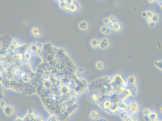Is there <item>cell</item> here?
<instances>
[{"label": "cell", "instance_id": "cell-19", "mask_svg": "<svg viewBox=\"0 0 162 121\" xmlns=\"http://www.w3.org/2000/svg\"><path fill=\"white\" fill-rule=\"evenodd\" d=\"M32 33L33 35L34 36H35L38 35L40 34L39 30H38V28H36V27L33 28L32 29Z\"/></svg>", "mask_w": 162, "mask_h": 121}, {"label": "cell", "instance_id": "cell-4", "mask_svg": "<svg viewBox=\"0 0 162 121\" xmlns=\"http://www.w3.org/2000/svg\"><path fill=\"white\" fill-rule=\"evenodd\" d=\"M109 99L114 103H117L119 101L121 100L120 97V93L114 91L113 93L108 96Z\"/></svg>", "mask_w": 162, "mask_h": 121}, {"label": "cell", "instance_id": "cell-17", "mask_svg": "<svg viewBox=\"0 0 162 121\" xmlns=\"http://www.w3.org/2000/svg\"><path fill=\"white\" fill-rule=\"evenodd\" d=\"M96 68L99 70H102L104 68V64L102 61H98L96 63Z\"/></svg>", "mask_w": 162, "mask_h": 121}, {"label": "cell", "instance_id": "cell-25", "mask_svg": "<svg viewBox=\"0 0 162 121\" xmlns=\"http://www.w3.org/2000/svg\"><path fill=\"white\" fill-rule=\"evenodd\" d=\"M97 121H109L108 119L105 117H100L97 120Z\"/></svg>", "mask_w": 162, "mask_h": 121}, {"label": "cell", "instance_id": "cell-1", "mask_svg": "<svg viewBox=\"0 0 162 121\" xmlns=\"http://www.w3.org/2000/svg\"><path fill=\"white\" fill-rule=\"evenodd\" d=\"M129 103V109L128 111L133 116L137 117L140 112L141 107L139 103L135 99H131Z\"/></svg>", "mask_w": 162, "mask_h": 121}, {"label": "cell", "instance_id": "cell-22", "mask_svg": "<svg viewBox=\"0 0 162 121\" xmlns=\"http://www.w3.org/2000/svg\"><path fill=\"white\" fill-rule=\"evenodd\" d=\"M110 21L111 23H113V24H114L116 22H117V21L116 18L115 16L114 15H111L110 16L109 18Z\"/></svg>", "mask_w": 162, "mask_h": 121}, {"label": "cell", "instance_id": "cell-30", "mask_svg": "<svg viewBox=\"0 0 162 121\" xmlns=\"http://www.w3.org/2000/svg\"><path fill=\"white\" fill-rule=\"evenodd\" d=\"M159 121H162V119H159Z\"/></svg>", "mask_w": 162, "mask_h": 121}, {"label": "cell", "instance_id": "cell-15", "mask_svg": "<svg viewBox=\"0 0 162 121\" xmlns=\"http://www.w3.org/2000/svg\"><path fill=\"white\" fill-rule=\"evenodd\" d=\"M151 108L149 107H145L142 110V114L143 116L144 115H149L151 114V112H152Z\"/></svg>", "mask_w": 162, "mask_h": 121}, {"label": "cell", "instance_id": "cell-8", "mask_svg": "<svg viewBox=\"0 0 162 121\" xmlns=\"http://www.w3.org/2000/svg\"><path fill=\"white\" fill-rule=\"evenodd\" d=\"M109 39L106 38H102L100 41L99 48L101 49H105L109 47Z\"/></svg>", "mask_w": 162, "mask_h": 121}, {"label": "cell", "instance_id": "cell-3", "mask_svg": "<svg viewBox=\"0 0 162 121\" xmlns=\"http://www.w3.org/2000/svg\"><path fill=\"white\" fill-rule=\"evenodd\" d=\"M119 109L121 112L128 111L129 109V103L127 101L120 100L117 103Z\"/></svg>", "mask_w": 162, "mask_h": 121}, {"label": "cell", "instance_id": "cell-14", "mask_svg": "<svg viewBox=\"0 0 162 121\" xmlns=\"http://www.w3.org/2000/svg\"><path fill=\"white\" fill-rule=\"evenodd\" d=\"M121 29V25L120 23L117 21L114 24L112 29L114 31H118L120 30Z\"/></svg>", "mask_w": 162, "mask_h": 121}, {"label": "cell", "instance_id": "cell-12", "mask_svg": "<svg viewBox=\"0 0 162 121\" xmlns=\"http://www.w3.org/2000/svg\"><path fill=\"white\" fill-rule=\"evenodd\" d=\"M99 44H100V41L96 38L93 39L90 41L91 46H92V47L95 49L98 48V47H99Z\"/></svg>", "mask_w": 162, "mask_h": 121}, {"label": "cell", "instance_id": "cell-20", "mask_svg": "<svg viewBox=\"0 0 162 121\" xmlns=\"http://www.w3.org/2000/svg\"><path fill=\"white\" fill-rule=\"evenodd\" d=\"M146 14H147V17L148 18H151V19L153 16L155 14V13L153 11L151 10H148L146 12Z\"/></svg>", "mask_w": 162, "mask_h": 121}, {"label": "cell", "instance_id": "cell-16", "mask_svg": "<svg viewBox=\"0 0 162 121\" xmlns=\"http://www.w3.org/2000/svg\"><path fill=\"white\" fill-rule=\"evenodd\" d=\"M154 64L156 68L162 71V59L155 61Z\"/></svg>", "mask_w": 162, "mask_h": 121}, {"label": "cell", "instance_id": "cell-7", "mask_svg": "<svg viewBox=\"0 0 162 121\" xmlns=\"http://www.w3.org/2000/svg\"><path fill=\"white\" fill-rule=\"evenodd\" d=\"M101 94L98 92L95 91H93L92 93L90 95L91 101L94 103L97 104L99 102Z\"/></svg>", "mask_w": 162, "mask_h": 121}, {"label": "cell", "instance_id": "cell-21", "mask_svg": "<svg viewBox=\"0 0 162 121\" xmlns=\"http://www.w3.org/2000/svg\"><path fill=\"white\" fill-rule=\"evenodd\" d=\"M124 121H139L137 116L134 117L131 116L129 118H128L127 119Z\"/></svg>", "mask_w": 162, "mask_h": 121}, {"label": "cell", "instance_id": "cell-11", "mask_svg": "<svg viewBox=\"0 0 162 121\" xmlns=\"http://www.w3.org/2000/svg\"><path fill=\"white\" fill-rule=\"evenodd\" d=\"M149 116L151 121H155L158 119V113L155 111H152Z\"/></svg>", "mask_w": 162, "mask_h": 121}, {"label": "cell", "instance_id": "cell-5", "mask_svg": "<svg viewBox=\"0 0 162 121\" xmlns=\"http://www.w3.org/2000/svg\"><path fill=\"white\" fill-rule=\"evenodd\" d=\"M89 117L91 119L93 120H97L101 117L100 112L96 109H92L91 110L89 114Z\"/></svg>", "mask_w": 162, "mask_h": 121}, {"label": "cell", "instance_id": "cell-23", "mask_svg": "<svg viewBox=\"0 0 162 121\" xmlns=\"http://www.w3.org/2000/svg\"><path fill=\"white\" fill-rule=\"evenodd\" d=\"M103 22H104V24H105V25L107 26H109L110 24L111 23V21H110L109 18H105L103 19Z\"/></svg>", "mask_w": 162, "mask_h": 121}, {"label": "cell", "instance_id": "cell-27", "mask_svg": "<svg viewBox=\"0 0 162 121\" xmlns=\"http://www.w3.org/2000/svg\"><path fill=\"white\" fill-rule=\"evenodd\" d=\"M153 22L152 21V19L151 18H148L147 19V22L148 24H150L151 22Z\"/></svg>", "mask_w": 162, "mask_h": 121}, {"label": "cell", "instance_id": "cell-2", "mask_svg": "<svg viewBox=\"0 0 162 121\" xmlns=\"http://www.w3.org/2000/svg\"><path fill=\"white\" fill-rule=\"evenodd\" d=\"M131 96H133L132 94L129 89H125L120 93L121 100L127 101Z\"/></svg>", "mask_w": 162, "mask_h": 121}, {"label": "cell", "instance_id": "cell-29", "mask_svg": "<svg viewBox=\"0 0 162 121\" xmlns=\"http://www.w3.org/2000/svg\"><path fill=\"white\" fill-rule=\"evenodd\" d=\"M160 112L161 113V114H162V106L160 107Z\"/></svg>", "mask_w": 162, "mask_h": 121}, {"label": "cell", "instance_id": "cell-18", "mask_svg": "<svg viewBox=\"0 0 162 121\" xmlns=\"http://www.w3.org/2000/svg\"><path fill=\"white\" fill-rule=\"evenodd\" d=\"M152 21L154 23H156L158 21L159 19V15L157 14H155L151 18Z\"/></svg>", "mask_w": 162, "mask_h": 121}, {"label": "cell", "instance_id": "cell-31", "mask_svg": "<svg viewBox=\"0 0 162 121\" xmlns=\"http://www.w3.org/2000/svg\"><path fill=\"white\" fill-rule=\"evenodd\" d=\"M159 119H158V120H156V121H159Z\"/></svg>", "mask_w": 162, "mask_h": 121}, {"label": "cell", "instance_id": "cell-24", "mask_svg": "<svg viewBox=\"0 0 162 121\" xmlns=\"http://www.w3.org/2000/svg\"><path fill=\"white\" fill-rule=\"evenodd\" d=\"M143 119L144 121H151L149 115H144V116H143Z\"/></svg>", "mask_w": 162, "mask_h": 121}, {"label": "cell", "instance_id": "cell-28", "mask_svg": "<svg viewBox=\"0 0 162 121\" xmlns=\"http://www.w3.org/2000/svg\"><path fill=\"white\" fill-rule=\"evenodd\" d=\"M148 24L151 27H153L155 25V23H154V22H152L150 23V24Z\"/></svg>", "mask_w": 162, "mask_h": 121}, {"label": "cell", "instance_id": "cell-10", "mask_svg": "<svg viewBox=\"0 0 162 121\" xmlns=\"http://www.w3.org/2000/svg\"><path fill=\"white\" fill-rule=\"evenodd\" d=\"M100 30L102 33L105 35H109L111 32V28L106 25L101 26Z\"/></svg>", "mask_w": 162, "mask_h": 121}, {"label": "cell", "instance_id": "cell-6", "mask_svg": "<svg viewBox=\"0 0 162 121\" xmlns=\"http://www.w3.org/2000/svg\"><path fill=\"white\" fill-rule=\"evenodd\" d=\"M121 111L119 109L118 107L117 106V103H113L111 108H110L109 111V114L111 115H116L120 113Z\"/></svg>", "mask_w": 162, "mask_h": 121}, {"label": "cell", "instance_id": "cell-9", "mask_svg": "<svg viewBox=\"0 0 162 121\" xmlns=\"http://www.w3.org/2000/svg\"><path fill=\"white\" fill-rule=\"evenodd\" d=\"M119 116L122 121H124L131 116H132L128 111H122L119 114Z\"/></svg>", "mask_w": 162, "mask_h": 121}, {"label": "cell", "instance_id": "cell-13", "mask_svg": "<svg viewBox=\"0 0 162 121\" xmlns=\"http://www.w3.org/2000/svg\"><path fill=\"white\" fill-rule=\"evenodd\" d=\"M79 27L81 30H85L88 28V24L86 21H82L79 23Z\"/></svg>", "mask_w": 162, "mask_h": 121}, {"label": "cell", "instance_id": "cell-26", "mask_svg": "<svg viewBox=\"0 0 162 121\" xmlns=\"http://www.w3.org/2000/svg\"><path fill=\"white\" fill-rule=\"evenodd\" d=\"M142 15L143 17H147V14H146V12H144L142 13Z\"/></svg>", "mask_w": 162, "mask_h": 121}]
</instances>
